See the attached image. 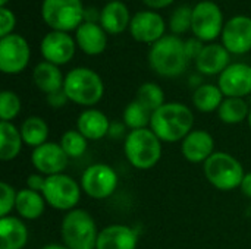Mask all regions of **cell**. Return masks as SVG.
<instances>
[{"instance_id": "11", "label": "cell", "mask_w": 251, "mask_h": 249, "mask_svg": "<svg viewBox=\"0 0 251 249\" xmlns=\"http://www.w3.org/2000/svg\"><path fill=\"white\" fill-rule=\"evenodd\" d=\"M31 50L28 41L19 34L0 38V70L6 75L21 73L29 63Z\"/></svg>"}, {"instance_id": "5", "label": "cell", "mask_w": 251, "mask_h": 249, "mask_svg": "<svg viewBox=\"0 0 251 249\" xmlns=\"http://www.w3.org/2000/svg\"><path fill=\"white\" fill-rule=\"evenodd\" d=\"M60 233L63 245L68 249H96L100 232L88 211L75 208L65 214Z\"/></svg>"}, {"instance_id": "38", "label": "cell", "mask_w": 251, "mask_h": 249, "mask_svg": "<svg viewBox=\"0 0 251 249\" xmlns=\"http://www.w3.org/2000/svg\"><path fill=\"white\" fill-rule=\"evenodd\" d=\"M46 179H47V176H44L41 173H31L26 179V188L31 191H35V192H43Z\"/></svg>"}, {"instance_id": "40", "label": "cell", "mask_w": 251, "mask_h": 249, "mask_svg": "<svg viewBox=\"0 0 251 249\" xmlns=\"http://www.w3.org/2000/svg\"><path fill=\"white\" fill-rule=\"evenodd\" d=\"M128 128H126V125L122 122V123H119V122H112L110 123V129H109V136H112V138H121V136H124L125 135V131H126ZM126 136V135H125Z\"/></svg>"}, {"instance_id": "8", "label": "cell", "mask_w": 251, "mask_h": 249, "mask_svg": "<svg viewBox=\"0 0 251 249\" xmlns=\"http://www.w3.org/2000/svg\"><path fill=\"white\" fill-rule=\"evenodd\" d=\"M81 185L71 176L60 173L47 176L43 189L46 203L59 211H72L81 200Z\"/></svg>"}, {"instance_id": "4", "label": "cell", "mask_w": 251, "mask_h": 249, "mask_svg": "<svg viewBox=\"0 0 251 249\" xmlns=\"http://www.w3.org/2000/svg\"><path fill=\"white\" fill-rule=\"evenodd\" d=\"M63 90L69 101L78 106L93 107L103 98L104 84L100 75L93 69L75 68L66 73Z\"/></svg>"}, {"instance_id": "15", "label": "cell", "mask_w": 251, "mask_h": 249, "mask_svg": "<svg viewBox=\"0 0 251 249\" xmlns=\"http://www.w3.org/2000/svg\"><path fill=\"white\" fill-rule=\"evenodd\" d=\"M218 87L225 97L244 98L251 94V66L247 63H231L218 79Z\"/></svg>"}, {"instance_id": "21", "label": "cell", "mask_w": 251, "mask_h": 249, "mask_svg": "<svg viewBox=\"0 0 251 249\" xmlns=\"http://www.w3.org/2000/svg\"><path fill=\"white\" fill-rule=\"evenodd\" d=\"M109 117L97 109H85L76 119V131H79L88 141H99L109 135Z\"/></svg>"}, {"instance_id": "1", "label": "cell", "mask_w": 251, "mask_h": 249, "mask_svg": "<svg viewBox=\"0 0 251 249\" xmlns=\"http://www.w3.org/2000/svg\"><path fill=\"white\" fill-rule=\"evenodd\" d=\"M194 125V114L184 103H165L160 109L153 112L150 129L159 136L162 142L182 141Z\"/></svg>"}, {"instance_id": "17", "label": "cell", "mask_w": 251, "mask_h": 249, "mask_svg": "<svg viewBox=\"0 0 251 249\" xmlns=\"http://www.w3.org/2000/svg\"><path fill=\"white\" fill-rule=\"evenodd\" d=\"M181 142V153L190 163H206L215 153V139L204 129H193Z\"/></svg>"}, {"instance_id": "2", "label": "cell", "mask_w": 251, "mask_h": 249, "mask_svg": "<svg viewBox=\"0 0 251 249\" xmlns=\"http://www.w3.org/2000/svg\"><path fill=\"white\" fill-rule=\"evenodd\" d=\"M150 68L160 76L176 78L182 75L188 65L184 41L178 35H165L149 51Z\"/></svg>"}, {"instance_id": "29", "label": "cell", "mask_w": 251, "mask_h": 249, "mask_svg": "<svg viewBox=\"0 0 251 249\" xmlns=\"http://www.w3.org/2000/svg\"><path fill=\"white\" fill-rule=\"evenodd\" d=\"M251 109L249 103L244 98H235V97H225L222 101L218 116L219 119L226 125H238L243 123L246 119H249Z\"/></svg>"}, {"instance_id": "25", "label": "cell", "mask_w": 251, "mask_h": 249, "mask_svg": "<svg viewBox=\"0 0 251 249\" xmlns=\"http://www.w3.org/2000/svg\"><path fill=\"white\" fill-rule=\"evenodd\" d=\"M46 200L41 192L31 191L28 188L18 191L15 210L18 216L24 220H37L44 214Z\"/></svg>"}, {"instance_id": "7", "label": "cell", "mask_w": 251, "mask_h": 249, "mask_svg": "<svg viewBox=\"0 0 251 249\" xmlns=\"http://www.w3.org/2000/svg\"><path fill=\"white\" fill-rule=\"evenodd\" d=\"M85 9L81 0H43L41 18L53 31H72L82 23Z\"/></svg>"}, {"instance_id": "31", "label": "cell", "mask_w": 251, "mask_h": 249, "mask_svg": "<svg viewBox=\"0 0 251 249\" xmlns=\"http://www.w3.org/2000/svg\"><path fill=\"white\" fill-rule=\"evenodd\" d=\"M135 100L140 101L143 106H146L151 113L160 109L166 101H165V92L163 90L154 84V82H146L137 90Z\"/></svg>"}, {"instance_id": "20", "label": "cell", "mask_w": 251, "mask_h": 249, "mask_svg": "<svg viewBox=\"0 0 251 249\" xmlns=\"http://www.w3.org/2000/svg\"><path fill=\"white\" fill-rule=\"evenodd\" d=\"M229 60L231 53L222 44L210 43L196 59V68L203 75H221L231 65Z\"/></svg>"}, {"instance_id": "19", "label": "cell", "mask_w": 251, "mask_h": 249, "mask_svg": "<svg viewBox=\"0 0 251 249\" xmlns=\"http://www.w3.org/2000/svg\"><path fill=\"white\" fill-rule=\"evenodd\" d=\"M76 45L88 56H99L107 47V32L96 22H82L75 31Z\"/></svg>"}, {"instance_id": "16", "label": "cell", "mask_w": 251, "mask_h": 249, "mask_svg": "<svg viewBox=\"0 0 251 249\" xmlns=\"http://www.w3.org/2000/svg\"><path fill=\"white\" fill-rule=\"evenodd\" d=\"M129 32L140 43L154 44L165 37V21L154 10H141L132 16Z\"/></svg>"}, {"instance_id": "43", "label": "cell", "mask_w": 251, "mask_h": 249, "mask_svg": "<svg viewBox=\"0 0 251 249\" xmlns=\"http://www.w3.org/2000/svg\"><path fill=\"white\" fill-rule=\"evenodd\" d=\"M41 249H68L65 245H59V244H50V245H46Z\"/></svg>"}, {"instance_id": "36", "label": "cell", "mask_w": 251, "mask_h": 249, "mask_svg": "<svg viewBox=\"0 0 251 249\" xmlns=\"http://www.w3.org/2000/svg\"><path fill=\"white\" fill-rule=\"evenodd\" d=\"M16 25V16L15 13L7 9L6 6H1L0 7V38L9 35V34H13V28Z\"/></svg>"}, {"instance_id": "42", "label": "cell", "mask_w": 251, "mask_h": 249, "mask_svg": "<svg viewBox=\"0 0 251 249\" xmlns=\"http://www.w3.org/2000/svg\"><path fill=\"white\" fill-rule=\"evenodd\" d=\"M240 189H241L243 195L251 198V172L246 173V176H244V179H243V182L240 185Z\"/></svg>"}, {"instance_id": "9", "label": "cell", "mask_w": 251, "mask_h": 249, "mask_svg": "<svg viewBox=\"0 0 251 249\" xmlns=\"http://www.w3.org/2000/svg\"><path fill=\"white\" fill-rule=\"evenodd\" d=\"M224 15L221 7L210 0L199 1L193 7L191 31L201 41H213L224 31Z\"/></svg>"}, {"instance_id": "13", "label": "cell", "mask_w": 251, "mask_h": 249, "mask_svg": "<svg viewBox=\"0 0 251 249\" xmlns=\"http://www.w3.org/2000/svg\"><path fill=\"white\" fill-rule=\"evenodd\" d=\"M68 161L69 157L57 142H46L34 148L31 153V164L44 176L63 173L68 167Z\"/></svg>"}, {"instance_id": "32", "label": "cell", "mask_w": 251, "mask_h": 249, "mask_svg": "<svg viewBox=\"0 0 251 249\" xmlns=\"http://www.w3.org/2000/svg\"><path fill=\"white\" fill-rule=\"evenodd\" d=\"M60 147L69 158H78L85 154L88 148V139L76 129L66 131L60 138Z\"/></svg>"}, {"instance_id": "14", "label": "cell", "mask_w": 251, "mask_h": 249, "mask_svg": "<svg viewBox=\"0 0 251 249\" xmlns=\"http://www.w3.org/2000/svg\"><path fill=\"white\" fill-rule=\"evenodd\" d=\"M75 47L76 41L68 32L50 31L43 37L40 51L46 62L60 66L72 60L75 54Z\"/></svg>"}, {"instance_id": "3", "label": "cell", "mask_w": 251, "mask_h": 249, "mask_svg": "<svg viewBox=\"0 0 251 249\" xmlns=\"http://www.w3.org/2000/svg\"><path fill=\"white\" fill-rule=\"evenodd\" d=\"M124 153L132 167L150 170L162 158V141L150 128L129 131L125 136Z\"/></svg>"}, {"instance_id": "30", "label": "cell", "mask_w": 251, "mask_h": 249, "mask_svg": "<svg viewBox=\"0 0 251 249\" xmlns=\"http://www.w3.org/2000/svg\"><path fill=\"white\" fill-rule=\"evenodd\" d=\"M151 114L153 113L146 106H143L140 101L134 100V101L126 104L124 114H122V119H124V123L126 125L128 129L137 131V129H144V128L150 126Z\"/></svg>"}, {"instance_id": "22", "label": "cell", "mask_w": 251, "mask_h": 249, "mask_svg": "<svg viewBox=\"0 0 251 249\" xmlns=\"http://www.w3.org/2000/svg\"><path fill=\"white\" fill-rule=\"evenodd\" d=\"M28 238V227L21 217H0V249H24Z\"/></svg>"}, {"instance_id": "24", "label": "cell", "mask_w": 251, "mask_h": 249, "mask_svg": "<svg viewBox=\"0 0 251 249\" xmlns=\"http://www.w3.org/2000/svg\"><path fill=\"white\" fill-rule=\"evenodd\" d=\"M32 81L35 87L46 95L63 88L65 76L57 65L50 62H40L32 70Z\"/></svg>"}, {"instance_id": "35", "label": "cell", "mask_w": 251, "mask_h": 249, "mask_svg": "<svg viewBox=\"0 0 251 249\" xmlns=\"http://www.w3.org/2000/svg\"><path fill=\"white\" fill-rule=\"evenodd\" d=\"M16 197L18 192L12 185H9L7 182L0 183V217L10 216L12 210H15L16 205Z\"/></svg>"}, {"instance_id": "37", "label": "cell", "mask_w": 251, "mask_h": 249, "mask_svg": "<svg viewBox=\"0 0 251 249\" xmlns=\"http://www.w3.org/2000/svg\"><path fill=\"white\" fill-rule=\"evenodd\" d=\"M184 48H185V54H187L188 60H196L200 56L204 45H203L201 40L194 37V38H188L187 41H184Z\"/></svg>"}, {"instance_id": "28", "label": "cell", "mask_w": 251, "mask_h": 249, "mask_svg": "<svg viewBox=\"0 0 251 249\" xmlns=\"http://www.w3.org/2000/svg\"><path fill=\"white\" fill-rule=\"evenodd\" d=\"M19 131H21L24 144H26L28 147L37 148V147L49 142L47 141V138H49V125L40 116L26 117L22 122Z\"/></svg>"}, {"instance_id": "45", "label": "cell", "mask_w": 251, "mask_h": 249, "mask_svg": "<svg viewBox=\"0 0 251 249\" xmlns=\"http://www.w3.org/2000/svg\"><path fill=\"white\" fill-rule=\"evenodd\" d=\"M247 120H249V125H250V128H251V112H250V116H249V119H247Z\"/></svg>"}, {"instance_id": "6", "label": "cell", "mask_w": 251, "mask_h": 249, "mask_svg": "<svg viewBox=\"0 0 251 249\" xmlns=\"http://www.w3.org/2000/svg\"><path fill=\"white\" fill-rule=\"evenodd\" d=\"M204 176L207 182L219 191H232L240 188L246 172L243 164L231 154L215 151L204 163Z\"/></svg>"}, {"instance_id": "23", "label": "cell", "mask_w": 251, "mask_h": 249, "mask_svg": "<svg viewBox=\"0 0 251 249\" xmlns=\"http://www.w3.org/2000/svg\"><path fill=\"white\" fill-rule=\"evenodd\" d=\"M131 19L129 9L121 0H112L100 10V25L107 34H122L129 26Z\"/></svg>"}, {"instance_id": "27", "label": "cell", "mask_w": 251, "mask_h": 249, "mask_svg": "<svg viewBox=\"0 0 251 249\" xmlns=\"http://www.w3.org/2000/svg\"><path fill=\"white\" fill-rule=\"evenodd\" d=\"M224 100H225L224 92L218 85L213 84L199 85L193 94V104L201 113L218 112Z\"/></svg>"}, {"instance_id": "26", "label": "cell", "mask_w": 251, "mask_h": 249, "mask_svg": "<svg viewBox=\"0 0 251 249\" xmlns=\"http://www.w3.org/2000/svg\"><path fill=\"white\" fill-rule=\"evenodd\" d=\"M21 131L12 122H0V158L3 161L15 160L22 150Z\"/></svg>"}, {"instance_id": "34", "label": "cell", "mask_w": 251, "mask_h": 249, "mask_svg": "<svg viewBox=\"0 0 251 249\" xmlns=\"http://www.w3.org/2000/svg\"><path fill=\"white\" fill-rule=\"evenodd\" d=\"M191 21H193V7L188 4H181L176 7L171 16L169 26L174 34H184L191 28Z\"/></svg>"}, {"instance_id": "41", "label": "cell", "mask_w": 251, "mask_h": 249, "mask_svg": "<svg viewBox=\"0 0 251 249\" xmlns=\"http://www.w3.org/2000/svg\"><path fill=\"white\" fill-rule=\"evenodd\" d=\"M143 3L146 6H149L150 9H163L169 4L174 3V0H143Z\"/></svg>"}, {"instance_id": "44", "label": "cell", "mask_w": 251, "mask_h": 249, "mask_svg": "<svg viewBox=\"0 0 251 249\" xmlns=\"http://www.w3.org/2000/svg\"><path fill=\"white\" fill-rule=\"evenodd\" d=\"M7 1H9V0H0V4H1V6H6Z\"/></svg>"}, {"instance_id": "39", "label": "cell", "mask_w": 251, "mask_h": 249, "mask_svg": "<svg viewBox=\"0 0 251 249\" xmlns=\"http://www.w3.org/2000/svg\"><path fill=\"white\" fill-rule=\"evenodd\" d=\"M68 101H69V98H68V95H66V92H65L63 88L47 95V103H49L53 109H62L63 106H66Z\"/></svg>"}, {"instance_id": "33", "label": "cell", "mask_w": 251, "mask_h": 249, "mask_svg": "<svg viewBox=\"0 0 251 249\" xmlns=\"http://www.w3.org/2000/svg\"><path fill=\"white\" fill-rule=\"evenodd\" d=\"M21 98L16 92L4 90L0 94V119L1 122H12L21 113Z\"/></svg>"}, {"instance_id": "12", "label": "cell", "mask_w": 251, "mask_h": 249, "mask_svg": "<svg viewBox=\"0 0 251 249\" xmlns=\"http://www.w3.org/2000/svg\"><path fill=\"white\" fill-rule=\"evenodd\" d=\"M222 45L231 54H244L251 50V18L246 15L232 16L225 22Z\"/></svg>"}, {"instance_id": "10", "label": "cell", "mask_w": 251, "mask_h": 249, "mask_svg": "<svg viewBox=\"0 0 251 249\" xmlns=\"http://www.w3.org/2000/svg\"><path fill=\"white\" fill-rule=\"evenodd\" d=\"M119 178L113 167L104 163L88 166L81 178L82 191L94 200H106L112 197L118 188Z\"/></svg>"}, {"instance_id": "18", "label": "cell", "mask_w": 251, "mask_h": 249, "mask_svg": "<svg viewBox=\"0 0 251 249\" xmlns=\"http://www.w3.org/2000/svg\"><path fill=\"white\" fill-rule=\"evenodd\" d=\"M138 233L125 225H110L100 230L96 249H137Z\"/></svg>"}]
</instances>
